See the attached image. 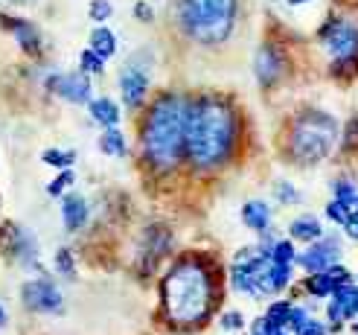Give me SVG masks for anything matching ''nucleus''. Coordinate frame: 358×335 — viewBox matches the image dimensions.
<instances>
[{
	"instance_id": "nucleus-38",
	"label": "nucleus",
	"mask_w": 358,
	"mask_h": 335,
	"mask_svg": "<svg viewBox=\"0 0 358 335\" xmlns=\"http://www.w3.org/2000/svg\"><path fill=\"white\" fill-rule=\"evenodd\" d=\"M344 234H347L350 239H355V242H358V210H352V216L347 219V224H344Z\"/></svg>"
},
{
	"instance_id": "nucleus-23",
	"label": "nucleus",
	"mask_w": 358,
	"mask_h": 335,
	"mask_svg": "<svg viewBox=\"0 0 358 335\" xmlns=\"http://www.w3.org/2000/svg\"><path fill=\"white\" fill-rule=\"evenodd\" d=\"M265 318H268V324L277 329V335H282V329L289 327V318H292V304L289 301L271 304V306H268V312H265Z\"/></svg>"
},
{
	"instance_id": "nucleus-6",
	"label": "nucleus",
	"mask_w": 358,
	"mask_h": 335,
	"mask_svg": "<svg viewBox=\"0 0 358 335\" xmlns=\"http://www.w3.org/2000/svg\"><path fill=\"white\" fill-rule=\"evenodd\" d=\"M317 38L332 59V70L358 67V17L355 15H335L317 29Z\"/></svg>"
},
{
	"instance_id": "nucleus-2",
	"label": "nucleus",
	"mask_w": 358,
	"mask_h": 335,
	"mask_svg": "<svg viewBox=\"0 0 358 335\" xmlns=\"http://www.w3.org/2000/svg\"><path fill=\"white\" fill-rule=\"evenodd\" d=\"M164 312L175 327H199L216 304L213 271L201 257H184L166 271L160 283Z\"/></svg>"
},
{
	"instance_id": "nucleus-27",
	"label": "nucleus",
	"mask_w": 358,
	"mask_h": 335,
	"mask_svg": "<svg viewBox=\"0 0 358 335\" xmlns=\"http://www.w3.org/2000/svg\"><path fill=\"white\" fill-rule=\"evenodd\" d=\"M79 67H82V73H102V70H105V59L96 56V52L87 47L82 56H79Z\"/></svg>"
},
{
	"instance_id": "nucleus-16",
	"label": "nucleus",
	"mask_w": 358,
	"mask_h": 335,
	"mask_svg": "<svg viewBox=\"0 0 358 335\" xmlns=\"http://www.w3.org/2000/svg\"><path fill=\"white\" fill-rule=\"evenodd\" d=\"M289 234H292V239H297V242H309V245H315V242L324 239V227H320L317 216L306 213V216H297V219L289 224Z\"/></svg>"
},
{
	"instance_id": "nucleus-34",
	"label": "nucleus",
	"mask_w": 358,
	"mask_h": 335,
	"mask_svg": "<svg viewBox=\"0 0 358 335\" xmlns=\"http://www.w3.org/2000/svg\"><path fill=\"white\" fill-rule=\"evenodd\" d=\"M222 327L227 332H236L245 327V318H242V312H224V318H222Z\"/></svg>"
},
{
	"instance_id": "nucleus-5",
	"label": "nucleus",
	"mask_w": 358,
	"mask_h": 335,
	"mask_svg": "<svg viewBox=\"0 0 358 335\" xmlns=\"http://www.w3.org/2000/svg\"><path fill=\"white\" fill-rule=\"evenodd\" d=\"M338 143V122L324 111H303L289 129V155L300 166H315L327 161Z\"/></svg>"
},
{
	"instance_id": "nucleus-22",
	"label": "nucleus",
	"mask_w": 358,
	"mask_h": 335,
	"mask_svg": "<svg viewBox=\"0 0 358 335\" xmlns=\"http://www.w3.org/2000/svg\"><path fill=\"white\" fill-rule=\"evenodd\" d=\"M306 292L315 294V297H332L338 292V286H335V280L329 277V271H320V274H309Z\"/></svg>"
},
{
	"instance_id": "nucleus-11",
	"label": "nucleus",
	"mask_w": 358,
	"mask_h": 335,
	"mask_svg": "<svg viewBox=\"0 0 358 335\" xmlns=\"http://www.w3.org/2000/svg\"><path fill=\"white\" fill-rule=\"evenodd\" d=\"M254 73L259 79L262 87H271L280 82V76L285 73V56L280 52L277 44H262L257 50V59H254Z\"/></svg>"
},
{
	"instance_id": "nucleus-24",
	"label": "nucleus",
	"mask_w": 358,
	"mask_h": 335,
	"mask_svg": "<svg viewBox=\"0 0 358 335\" xmlns=\"http://www.w3.org/2000/svg\"><path fill=\"white\" fill-rule=\"evenodd\" d=\"M271 259L277 266H292V262H297V251H294L292 239H277L271 248Z\"/></svg>"
},
{
	"instance_id": "nucleus-29",
	"label": "nucleus",
	"mask_w": 358,
	"mask_h": 335,
	"mask_svg": "<svg viewBox=\"0 0 358 335\" xmlns=\"http://www.w3.org/2000/svg\"><path fill=\"white\" fill-rule=\"evenodd\" d=\"M274 196H277L280 204H297V201H300V192H297L289 181H277V184H274Z\"/></svg>"
},
{
	"instance_id": "nucleus-37",
	"label": "nucleus",
	"mask_w": 358,
	"mask_h": 335,
	"mask_svg": "<svg viewBox=\"0 0 358 335\" xmlns=\"http://www.w3.org/2000/svg\"><path fill=\"white\" fill-rule=\"evenodd\" d=\"M250 335H277V329L268 324V318H257L254 327H250Z\"/></svg>"
},
{
	"instance_id": "nucleus-40",
	"label": "nucleus",
	"mask_w": 358,
	"mask_h": 335,
	"mask_svg": "<svg viewBox=\"0 0 358 335\" xmlns=\"http://www.w3.org/2000/svg\"><path fill=\"white\" fill-rule=\"evenodd\" d=\"M6 324V315H3V309H0V327H3Z\"/></svg>"
},
{
	"instance_id": "nucleus-43",
	"label": "nucleus",
	"mask_w": 358,
	"mask_h": 335,
	"mask_svg": "<svg viewBox=\"0 0 358 335\" xmlns=\"http://www.w3.org/2000/svg\"><path fill=\"white\" fill-rule=\"evenodd\" d=\"M282 335H285V332H282Z\"/></svg>"
},
{
	"instance_id": "nucleus-10",
	"label": "nucleus",
	"mask_w": 358,
	"mask_h": 335,
	"mask_svg": "<svg viewBox=\"0 0 358 335\" xmlns=\"http://www.w3.org/2000/svg\"><path fill=\"white\" fill-rule=\"evenodd\" d=\"M0 245H3V251L9 257L24 262V266H32V262L38 259V245H35V239L29 234H24L17 224H3V231H0Z\"/></svg>"
},
{
	"instance_id": "nucleus-9",
	"label": "nucleus",
	"mask_w": 358,
	"mask_h": 335,
	"mask_svg": "<svg viewBox=\"0 0 358 335\" xmlns=\"http://www.w3.org/2000/svg\"><path fill=\"white\" fill-rule=\"evenodd\" d=\"M21 297L27 309L32 312H59L62 309V292L52 280H29L21 289Z\"/></svg>"
},
{
	"instance_id": "nucleus-42",
	"label": "nucleus",
	"mask_w": 358,
	"mask_h": 335,
	"mask_svg": "<svg viewBox=\"0 0 358 335\" xmlns=\"http://www.w3.org/2000/svg\"><path fill=\"white\" fill-rule=\"evenodd\" d=\"M355 332H358V324H355Z\"/></svg>"
},
{
	"instance_id": "nucleus-8",
	"label": "nucleus",
	"mask_w": 358,
	"mask_h": 335,
	"mask_svg": "<svg viewBox=\"0 0 358 335\" xmlns=\"http://www.w3.org/2000/svg\"><path fill=\"white\" fill-rule=\"evenodd\" d=\"M338 257H341V242L335 236H324L320 242L309 245L303 254H297L300 269H306L309 274H320V271H329L332 266H338Z\"/></svg>"
},
{
	"instance_id": "nucleus-4",
	"label": "nucleus",
	"mask_w": 358,
	"mask_h": 335,
	"mask_svg": "<svg viewBox=\"0 0 358 335\" xmlns=\"http://www.w3.org/2000/svg\"><path fill=\"white\" fill-rule=\"evenodd\" d=\"M239 0H178V27L189 41L216 47L230 38L236 27Z\"/></svg>"
},
{
	"instance_id": "nucleus-3",
	"label": "nucleus",
	"mask_w": 358,
	"mask_h": 335,
	"mask_svg": "<svg viewBox=\"0 0 358 335\" xmlns=\"http://www.w3.org/2000/svg\"><path fill=\"white\" fill-rule=\"evenodd\" d=\"M187 114L189 102L178 94H160L143 122V157L157 169L169 172L187 157Z\"/></svg>"
},
{
	"instance_id": "nucleus-35",
	"label": "nucleus",
	"mask_w": 358,
	"mask_h": 335,
	"mask_svg": "<svg viewBox=\"0 0 358 335\" xmlns=\"http://www.w3.org/2000/svg\"><path fill=\"white\" fill-rule=\"evenodd\" d=\"M297 335H327V324H324V321H315V318H309V324L303 327Z\"/></svg>"
},
{
	"instance_id": "nucleus-36",
	"label": "nucleus",
	"mask_w": 358,
	"mask_h": 335,
	"mask_svg": "<svg viewBox=\"0 0 358 335\" xmlns=\"http://www.w3.org/2000/svg\"><path fill=\"white\" fill-rule=\"evenodd\" d=\"M134 15L140 17V21H143V24H149V21H152V17H155V12H152V6L146 3V0H137V3H134Z\"/></svg>"
},
{
	"instance_id": "nucleus-14",
	"label": "nucleus",
	"mask_w": 358,
	"mask_h": 335,
	"mask_svg": "<svg viewBox=\"0 0 358 335\" xmlns=\"http://www.w3.org/2000/svg\"><path fill=\"white\" fill-rule=\"evenodd\" d=\"M3 27L17 38V44H21L27 52H38L41 50V35L38 29H35L29 21H21V17H3Z\"/></svg>"
},
{
	"instance_id": "nucleus-31",
	"label": "nucleus",
	"mask_w": 358,
	"mask_h": 335,
	"mask_svg": "<svg viewBox=\"0 0 358 335\" xmlns=\"http://www.w3.org/2000/svg\"><path fill=\"white\" fill-rule=\"evenodd\" d=\"M70 184H73V172L64 169V172H59V175H56V181L47 184V192H50V196H62L64 187H70Z\"/></svg>"
},
{
	"instance_id": "nucleus-19",
	"label": "nucleus",
	"mask_w": 358,
	"mask_h": 335,
	"mask_svg": "<svg viewBox=\"0 0 358 335\" xmlns=\"http://www.w3.org/2000/svg\"><path fill=\"white\" fill-rule=\"evenodd\" d=\"M91 117L99 122V126H105V129H117V122H120V108H117V102H114V99L102 97V99H94V102H91Z\"/></svg>"
},
{
	"instance_id": "nucleus-33",
	"label": "nucleus",
	"mask_w": 358,
	"mask_h": 335,
	"mask_svg": "<svg viewBox=\"0 0 358 335\" xmlns=\"http://www.w3.org/2000/svg\"><path fill=\"white\" fill-rule=\"evenodd\" d=\"M56 269H59L64 277H73V257H70L67 248H62V251L56 254Z\"/></svg>"
},
{
	"instance_id": "nucleus-25",
	"label": "nucleus",
	"mask_w": 358,
	"mask_h": 335,
	"mask_svg": "<svg viewBox=\"0 0 358 335\" xmlns=\"http://www.w3.org/2000/svg\"><path fill=\"white\" fill-rule=\"evenodd\" d=\"M332 192H335V199H338V201H344V204H350V207L355 210V199H358V187H355V181H350V178H338V181H332Z\"/></svg>"
},
{
	"instance_id": "nucleus-28",
	"label": "nucleus",
	"mask_w": 358,
	"mask_h": 335,
	"mask_svg": "<svg viewBox=\"0 0 358 335\" xmlns=\"http://www.w3.org/2000/svg\"><path fill=\"white\" fill-rule=\"evenodd\" d=\"M41 157H44V164H50V166H62V169H67L70 164L76 161V155H73V152H67V149H47Z\"/></svg>"
},
{
	"instance_id": "nucleus-41",
	"label": "nucleus",
	"mask_w": 358,
	"mask_h": 335,
	"mask_svg": "<svg viewBox=\"0 0 358 335\" xmlns=\"http://www.w3.org/2000/svg\"><path fill=\"white\" fill-rule=\"evenodd\" d=\"M355 210H358V199H355Z\"/></svg>"
},
{
	"instance_id": "nucleus-21",
	"label": "nucleus",
	"mask_w": 358,
	"mask_h": 335,
	"mask_svg": "<svg viewBox=\"0 0 358 335\" xmlns=\"http://www.w3.org/2000/svg\"><path fill=\"white\" fill-rule=\"evenodd\" d=\"M99 149L111 157H125L129 146H125V134L120 129H105V134L99 137Z\"/></svg>"
},
{
	"instance_id": "nucleus-15",
	"label": "nucleus",
	"mask_w": 358,
	"mask_h": 335,
	"mask_svg": "<svg viewBox=\"0 0 358 335\" xmlns=\"http://www.w3.org/2000/svg\"><path fill=\"white\" fill-rule=\"evenodd\" d=\"M242 222L250 227V231H257V234H268V227H271V207H268L265 201L254 199V201H248L242 207Z\"/></svg>"
},
{
	"instance_id": "nucleus-1",
	"label": "nucleus",
	"mask_w": 358,
	"mask_h": 335,
	"mask_svg": "<svg viewBox=\"0 0 358 335\" xmlns=\"http://www.w3.org/2000/svg\"><path fill=\"white\" fill-rule=\"evenodd\" d=\"M239 137L234 105L222 97H199L187 114V157L195 169H216L230 161Z\"/></svg>"
},
{
	"instance_id": "nucleus-12",
	"label": "nucleus",
	"mask_w": 358,
	"mask_h": 335,
	"mask_svg": "<svg viewBox=\"0 0 358 335\" xmlns=\"http://www.w3.org/2000/svg\"><path fill=\"white\" fill-rule=\"evenodd\" d=\"M47 87L52 94L64 97L67 102H91V82H87L82 73H59V76H50Z\"/></svg>"
},
{
	"instance_id": "nucleus-18",
	"label": "nucleus",
	"mask_w": 358,
	"mask_h": 335,
	"mask_svg": "<svg viewBox=\"0 0 358 335\" xmlns=\"http://www.w3.org/2000/svg\"><path fill=\"white\" fill-rule=\"evenodd\" d=\"M62 219L67 231H79L87 222V201L82 196H67L62 201Z\"/></svg>"
},
{
	"instance_id": "nucleus-26",
	"label": "nucleus",
	"mask_w": 358,
	"mask_h": 335,
	"mask_svg": "<svg viewBox=\"0 0 358 335\" xmlns=\"http://www.w3.org/2000/svg\"><path fill=\"white\" fill-rule=\"evenodd\" d=\"M352 216V207L350 204H344V201H338V199H332L329 204H327V219L329 222H335V224H347V219Z\"/></svg>"
},
{
	"instance_id": "nucleus-20",
	"label": "nucleus",
	"mask_w": 358,
	"mask_h": 335,
	"mask_svg": "<svg viewBox=\"0 0 358 335\" xmlns=\"http://www.w3.org/2000/svg\"><path fill=\"white\" fill-rule=\"evenodd\" d=\"M91 50L102 59H111L117 52V35L108 29V27H96L91 32Z\"/></svg>"
},
{
	"instance_id": "nucleus-39",
	"label": "nucleus",
	"mask_w": 358,
	"mask_h": 335,
	"mask_svg": "<svg viewBox=\"0 0 358 335\" xmlns=\"http://www.w3.org/2000/svg\"><path fill=\"white\" fill-rule=\"evenodd\" d=\"M289 6H300V3H309V0H285Z\"/></svg>"
},
{
	"instance_id": "nucleus-13",
	"label": "nucleus",
	"mask_w": 358,
	"mask_h": 335,
	"mask_svg": "<svg viewBox=\"0 0 358 335\" xmlns=\"http://www.w3.org/2000/svg\"><path fill=\"white\" fill-rule=\"evenodd\" d=\"M355 315H358V286L350 283V286H341L332 294L329 321L332 324H344V321H352Z\"/></svg>"
},
{
	"instance_id": "nucleus-30",
	"label": "nucleus",
	"mask_w": 358,
	"mask_h": 335,
	"mask_svg": "<svg viewBox=\"0 0 358 335\" xmlns=\"http://www.w3.org/2000/svg\"><path fill=\"white\" fill-rule=\"evenodd\" d=\"M111 15H114L111 0H91V17H94L96 24H105Z\"/></svg>"
},
{
	"instance_id": "nucleus-17",
	"label": "nucleus",
	"mask_w": 358,
	"mask_h": 335,
	"mask_svg": "<svg viewBox=\"0 0 358 335\" xmlns=\"http://www.w3.org/2000/svg\"><path fill=\"white\" fill-rule=\"evenodd\" d=\"M169 245H172V236H169V231L164 224L149 227V231H146V259H149V269L169 251Z\"/></svg>"
},
{
	"instance_id": "nucleus-7",
	"label": "nucleus",
	"mask_w": 358,
	"mask_h": 335,
	"mask_svg": "<svg viewBox=\"0 0 358 335\" xmlns=\"http://www.w3.org/2000/svg\"><path fill=\"white\" fill-rule=\"evenodd\" d=\"M149 52H140L120 70V94L125 108H140L149 91Z\"/></svg>"
},
{
	"instance_id": "nucleus-32",
	"label": "nucleus",
	"mask_w": 358,
	"mask_h": 335,
	"mask_svg": "<svg viewBox=\"0 0 358 335\" xmlns=\"http://www.w3.org/2000/svg\"><path fill=\"white\" fill-rule=\"evenodd\" d=\"M309 324V312L306 309H303V306H292V318H289V329L297 335L303 327H306Z\"/></svg>"
}]
</instances>
